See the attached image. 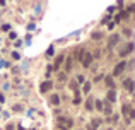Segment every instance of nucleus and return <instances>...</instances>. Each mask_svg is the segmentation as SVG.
Here are the masks:
<instances>
[{
    "instance_id": "12",
    "label": "nucleus",
    "mask_w": 135,
    "mask_h": 130,
    "mask_svg": "<svg viewBox=\"0 0 135 130\" xmlns=\"http://www.w3.org/2000/svg\"><path fill=\"white\" fill-rule=\"evenodd\" d=\"M84 93H86V94H89V93H91V84H89V82H86V84H84Z\"/></svg>"
},
{
    "instance_id": "15",
    "label": "nucleus",
    "mask_w": 135,
    "mask_h": 130,
    "mask_svg": "<svg viewBox=\"0 0 135 130\" xmlns=\"http://www.w3.org/2000/svg\"><path fill=\"white\" fill-rule=\"evenodd\" d=\"M53 53H55V48H53V46H50V48H48V51H46V55H48V57H51Z\"/></svg>"
},
{
    "instance_id": "9",
    "label": "nucleus",
    "mask_w": 135,
    "mask_h": 130,
    "mask_svg": "<svg viewBox=\"0 0 135 130\" xmlns=\"http://www.w3.org/2000/svg\"><path fill=\"white\" fill-rule=\"evenodd\" d=\"M91 38H92V39H101V38H103V32H99V31L92 32V34H91Z\"/></svg>"
},
{
    "instance_id": "23",
    "label": "nucleus",
    "mask_w": 135,
    "mask_h": 130,
    "mask_svg": "<svg viewBox=\"0 0 135 130\" xmlns=\"http://www.w3.org/2000/svg\"><path fill=\"white\" fill-rule=\"evenodd\" d=\"M7 130H14V125H12V123H9V125H7Z\"/></svg>"
},
{
    "instance_id": "5",
    "label": "nucleus",
    "mask_w": 135,
    "mask_h": 130,
    "mask_svg": "<svg viewBox=\"0 0 135 130\" xmlns=\"http://www.w3.org/2000/svg\"><path fill=\"white\" fill-rule=\"evenodd\" d=\"M118 41H120V34H113V36H111V39H109V45H108V46L111 48V46H115Z\"/></svg>"
},
{
    "instance_id": "18",
    "label": "nucleus",
    "mask_w": 135,
    "mask_h": 130,
    "mask_svg": "<svg viewBox=\"0 0 135 130\" xmlns=\"http://www.w3.org/2000/svg\"><path fill=\"white\" fill-rule=\"evenodd\" d=\"M106 84H108L111 89H113V86H115V84H113V79H106Z\"/></svg>"
},
{
    "instance_id": "7",
    "label": "nucleus",
    "mask_w": 135,
    "mask_h": 130,
    "mask_svg": "<svg viewBox=\"0 0 135 130\" xmlns=\"http://www.w3.org/2000/svg\"><path fill=\"white\" fill-rule=\"evenodd\" d=\"M51 104H53V106H58V104H60V98H58V94H53V96H51Z\"/></svg>"
},
{
    "instance_id": "22",
    "label": "nucleus",
    "mask_w": 135,
    "mask_h": 130,
    "mask_svg": "<svg viewBox=\"0 0 135 130\" xmlns=\"http://www.w3.org/2000/svg\"><path fill=\"white\" fill-rule=\"evenodd\" d=\"M74 103H75V104H79V103H80V98H79V96H75V99H74Z\"/></svg>"
},
{
    "instance_id": "14",
    "label": "nucleus",
    "mask_w": 135,
    "mask_h": 130,
    "mask_svg": "<svg viewBox=\"0 0 135 130\" xmlns=\"http://www.w3.org/2000/svg\"><path fill=\"white\" fill-rule=\"evenodd\" d=\"M65 68H67V70H70V68H72V58H67V64H65Z\"/></svg>"
},
{
    "instance_id": "2",
    "label": "nucleus",
    "mask_w": 135,
    "mask_h": 130,
    "mask_svg": "<svg viewBox=\"0 0 135 130\" xmlns=\"http://www.w3.org/2000/svg\"><path fill=\"white\" fill-rule=\"evenodd\" d=\"M125 67H127V62H120V64L115 67V70H113V75H120V74L125 70Z\"/></svg>"
},
{
    "instance_id": "8",
    "label": "nucleus",
    "mask_w": 135,
    "mask_h": 130,
    "mask_svg": "<svg viewBox=\"0 0 135 130\" xmlns=\"http://www.w3.org/2000/svg\"><path fill=\"white\" fill-rule=\"evenodd\" d=\"M108 99H109V103H113L115 99H116V94H115V91L111 89V91H108Z\"/></svg>"
},
{
    "instance_id": "4",
    "label": "nucleus",
    "mask_w": 135,
    "mask_h": 130,
    "mask_svg": "<svg viewBox=\"0 0 135 130\" xmlns=\"http://www.w3.org/2000/svg\"><path fill=\"white\" fill-rule=\"evenodd\" d=\"M134 48H135V43H128L125 50H120V55H121V57H125V55H128L130 51H134Z\"/></svg>"
},
{
    "instance_id": "6",
    "label": "nucleus",
    "mask_w": 135,
    "mask_h": 130,
    "mask_svg": "<svg viewBox=\"0 0 135 130\" xmlns=\"http://www.w3.org/2000/svg\"><path fill=\"white\" fill-rule=\"evenodd\" d=\"M123 86H125L128 91H134V81H132V79H125V81H123Z\"/></svg>"
},
{
    "instance_id": "17",
    "label": "nucleus",
    "mask_w": 135,
    "mask_h": 130,
    "mask_svg": "<svg viewBox=\"0 0 135 130\" xmlns=\"http://www.w3.org/2000/svg\"><path fill=\"white\" fill-rule=\"evenodd\" d=\"M86 108H87V110H92V99H87V103H86Z\"/></svg>"
},
{
    "instance_id": "16",
    "label": "nucleus",
    "mask_w": 135,
    "mask_h": 130,
    "mask_svg": "<svg viewBox=\"0 0 135 130\" xmlns=\"http://www.w3.org/2000/svg\"><path fill=\"white\" fill-rule=\"evenodd\" d=\"M77 82H79V84H86V81H84V75H77Z\"/></svg>"
},
{
    "instance_id": "10",
    "label": "nucleus",
    "mask_w": 135,
    "mask_h": 130,
    "mask_svg": "<svg viewBox=\"0 0 135 130\" xmlns=\"http://www.w3.org/2000/svg\"><path fill=\"white\" fill-rule=\"evenodd\" d=\"M96 110H99V111L104 110V103L103 101H96Z\"/></svg>"
},
{
    "instance_id": "19",
    "label": "nucleus",
    "mask_w": 135,
    "mask_h": 130,
    "mask_svg": "<svg viewBox=\"0 0 135 130\" xmlns=\"http://www.w3.org/2000/svg\"><path fill=\"white\" fill-rule=\"evenodd\" d=\"M128 115H130V118H128V120H132V118H135V111H134V110H130V113H128Z\"/></svg>"
},
{
    "instance_id": "1",
    "label": "nucleus",
    "mask_w": 135,
    "mask_h": 130,
    "mask_svg": "<svg viewBox=\"0 0 135 130\" xmlns=\"http://www.w3.org/2000/svg\"><path fill=\"white\" fill-rule=\"evenodd\" d=\"M80 64L84 65V67H86V68H87V67H91V64H92V55H91V53H87V51H86V55H84V57H82V60H80Z\"/></svg>"
},
{
    "instance_id": "13",
    "label": "nucleus",
    "mask_w": 135,
    "mask_h": 130,
    "mask_svg": "<svg viewBox=\"0 0 135 130\" xmlns=\"http://www.w3.org/2000/svg\"><path fill=\"white\" fill-rule=\"evenodd\" d=\"M104 113L106 115H111V104L108 103V106H104Z\"/></svg>"
},
{
    "instance_id": "3",
    "label": "nucleus",
    "mask_w": 135,
    "mask_h": 130,
    "mask_svg": "<svg viewBox=\"0 0 135 130\" xmlns=\"http://www.w3.org/2000/svg\"><path fill=\"white\" fill-rule=\"evenodd\" d=\"M51 87H53V82H51V81H45V82L39 86V91H41V93H46V91H50Z\"/></svg>"
},
{
    "instance_id": "11",
    "label": "nucleus",
    "mask_w": 135,
    "mask_h": 130,
    "mask_svg": "<svg viewBox=\"0 0 135 130\" xmlns=\"http://www.w3.org/2000/svg\"><path fill=\"white\" fill-rule=\"evenodd\" d=\"M121 111H123V115L127 116V115L130 113V106H128V104H123V108H121Z\"/></svg>"
},
{
    "instance_id": "20",
    "label": "nucleus",
    "mask_w": 135,
    "mask_h": 130,
    "mask_svg": "<svg viewBox=\"0 0 135 130\" xmlns=\"http://www.w3.org/2000/svg\"><path fill=\"white\" fill-rule=\"evenodd\" d=\"M58 79H60V81H65V79H67V75H65V74H60V75H58Z\"/></svg>"
},
{
    "instance_id": "24",
    "label": "nucleus",
    "mask_w": 135,
    "mask_h": 130,
    "mask_svg": "<svg viewBox=\"0 0 135 130\" xmlns=\"http://www.w3.org/2000/svg\"><path fill=\"white\" fill-rule=\"evenodd\" d=\"M19 130H24V129H22V127H19Z\"/></svg>"
},
{
    "instance_id": "21",
    "label": "nucleus",
    "mask_w": 135,
    "mask_h": 130,
    "mask_svg": "<svg viewBox=\"0 0 135 130\" xmlns=\"http://www.w3.org/2000/svg\"><path fill=\"white\" fill-rule=\"evenodd\" d=\"M70 87H72V89H77V82L72 81V82H70Z\"/></svg>"
}]
</instances>
